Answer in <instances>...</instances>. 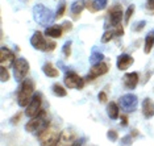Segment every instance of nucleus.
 Listing matches in <instances>:
<instances>
[{
	"label": "nucleus",
	"instance_id": "nucleus-1",
	"mask_svg": "<svg viewBox=\"0 0 154 146\" xmlns=\"http://www.w3.org/2000/svg\"><path fill=\"white\" fill-rule=\"evenodd\" d=\"M50 125V119H49L46 111H41L36 117L30 119L25 124V130L28 133H33V134H40L42 130H45L46 128Z\"/></svg>",
	"mask_w": 154,
	"mask_h": 146
},
{
	"label": "nucleus",
	"instance_id": "nucleus-2",
	"mask_svg": "<svg viewBox=\"0 0 154 146\" xmlns=\"http://www.w3.org/2000/svg\"><path fill=\"white\" fill-rule=\"evenodd\" d=\"M33 95H34V82L32 79L26 78L25 81L21 82L19 92H17V103H19V105L23 107V108H26L28 104L32 100Z\"/></svg>",
	"mask_w": 154,
	"mask_h": 146
},
{
	"label": "nucleus",
	"instance_id": "nucleus-3",
	"mask_svg": "<svg viewBox=\"0 0 154 146\" xmlns=\"http://www.w3.org/2000/svg\"><path fill=\"white\" fill-rule=\"evenodd\" d=\"M33 19L36 20L37 24H41L48 28L55 19V15H53V12L44 4H36L33 7Z\"/></svg>",
	"mask_w": 154,
	"mask_h": 146
},
{
	"label": "nucleus",
	"instance_id": "nucleus-4",
	"mask_svg": "<svg viewBox=\"0 0 154 146\" xmlns=\"http://www.w3.org/2000/svg\"><path fill=\"white\" fill-rule=\"evenodd\" d=\"M59 133H61V130L57 126L49 125L46 129L41 132L37 137H38V141H40L41 146H55L58 141V137H59Z\"/></svg>",
	"mask_w": 154,
	"mask_h": 146
},
{
	"label": "nucleus",
	"instance_id": "nucleus-5",
	"mask_svg": "<svg viewBox=\"0 0 154 146\" xmlns=\"http://www.w3.org/2000/svg\"><path fill=\"white\" fill-rule=\"evenodd\" d=\"M13 76H15L16 82H23L26 79V75L29 74V63L25 58H16L15 63H13Z\"/></svg>",
	"mask_w": 154,
	"mask_h": 146
},
{
	"label": "nucleus",
	"instance_id": "nucleus-6",
	"mask_svg": "<svg viewBox=\"0 0 154 146\" xmlns=\"http://www.w3.org/2000/svg\"><path fill=\"white\" fill-rule=\"evenodd\" d=\"M63 84L67 88H75V90H83L86 84V79L79 76L75 71H66L63 75Z\"/></svg>",
	"mask_w": 154,
	"mask_h": 146
},
{
	"label": "nucleus",
	"instance_id": "nucleus-7",
	"mask_svg": "<svg viewBox=\"0 0 154 146\" xmlns=\"http://www.w3.org/2000/svg\"><path fill=\"white\" fill-rule=\"evenodd\" d=\"M41 111H42V96H41V93L36 92L33 95L32 100H30V103L28 104V107L24 109V114L29 119H33Z\"/></svg>",
	"mask_w": 154,
	"mask_h": 146
},
{
	"label": "nucleus",
	"instance_id": "nucleus-8",
	"mask_svg": "<svg viewBox=\"0 0 154 146\" xmlns=\"http://www.w3.org/2000/svg\"><path fill=\"white\" fill-rule=\"evenodd\" d=\"M124 20V12L120 4H113L108 11V24L107 26H116Z\"/></svg>",
	"mask_w": 154,
	"mask_h": 146
},
{
	"label": "nucleus",
	"instance_id": "nucleus-9",
	"mask_svg": "<svg viewBox=\"0 0 154 146\" xmlns=\"http://www.w3.org/2000/svg\"><path fill=\"white\" fill-rule=\"evenodd\" d=\"M137 104H138V97L136 95H133V93H127V95L121 96L120 99H119V105L127 113L136 111Z\"/></svg>",
	"mask_w": 154,
	"mask_h": 146
},
{
	"label": "nucleus",
	"instance_id": "nucleus-10",
	"mask_svg": "<svg viewBox=\"0 0 154 146\" xmlns=\"http://www.w3.org/2000/svg\"><path fill=\"white\" fill-rule=\"evenodd\" d=\"M108 71H109V65H108L107 62L103 61V62H100V63L94 65L92 67H91V70H90V72H88V75H87L86 81H87V82L94 81V79L99 78V76L106 75Z\"/></svg>",
	"mask_w": 154,
	"mask_h": 146
},
{
	"label": "nucleus",
	"instance_id": "nucleus-11",
	"mask_svg": "<svg viewBox=\"0 0 154 146\" xmlns=\"http://www.w3.org/2000/svg\"><path fill=\"white\" fill-rule=\"evenodd\" d=\"M75 141H76L75 132L72 129L66 128V129L61 130L59 137H58V141H57V145L55 146H71Z\"/></svg>",
	"mask_w": 154,
	"mask_h": 146
},
{
	"label": "nucleus",
	"instance_id": "nucleus-12",
	"mask_svg": "<svg viewBox=\"0 0 154 146\" xmlns=\"http://www.w3.org/2000/svg\"><path fill=\"white\" fill-rule=\"evenodd\" d=\"M16 61L15 53L7 46L0 47V66H5V67H11L13 66Z\"/></svg>",
	"mask_w": 154,
	"mask_h": 146
},
{
	"label": "nucleus",
	"instance_id": "nucleus-13",
	"mask_svg": "<svg viewBox=\"0 0 154 146\" xmlns=\"http://www.w3.org/2000/svg\"><path fill=\"white\" fill-rule=\"evenodd\" d=\"M49 41L45 38V36L40 30H36L33 33V36L30 37V45L36 49V50H41V51H46Z\"/></svg>",
	"mask_w": 154,
	"mask_h": 146
},
{
	"label": "nucleus",
	"instance_id": "nucleus-14",
	"mask_svg": "<svg viewBox=\"0 0 154 146\" xmlns=\"http://www.w3.org/2000/svg\"><path fill=\"white\" fill-rule=\"evenodd\" d=\"M138 82H140V74L136 71L133 72H127L122 78V83H124V87L127 90H136V87L138 86Z\"/></svg>",
	"mask_w": 154,
	"mask_h": 146
},
{
	"label": "nucleus",
	"instance_id": "nucleus-15",
	"mask_svg": "<svg viewBox=\"0 0 154 146\" xmlns=\"http://www.w3.org/2000/svg\"><path fill=\"white\" fill-rule=\"evenodd\" d=\"M134 63V59H133V57L132 55H129V54H120L117 57V59H116V66H117V68L120 71H127L131 66Z\"/></svg>",
	"mask_w": 154,
	"mask_h": 146
},
{
	"label": "nucleus",
	"instance_id": "nucleus-16",
	"mask_svg": "<svg viewBox=\"0 0 154 146\" xmlns=\"http://www.w3.org/2000/svg\"><path fill=\"white\" fill-rule=\"evenodd\" d=\"M65 33V29L62 25H50L45 29V36L49 38H61Z\"/></svg>",
	"mask_w": 154,
	"mask_h": 146
},
{
	"label": "nucleus",
	"instance_id": "nucleus-17",
	"mask_svg": "<svg viewBox=\"0 0 154 146\" xmlns=\"http://www.w3.org/2000/svg\"><path fill=\"white\" fill-rule=\"evenodd\" d=\"M108 4V0H88L86 2V8L90 9V12H99L103 11Z\"/></svg>",
	"mask_w": 154,
	"mask_h": 146
},
{
	"label": "nucleus",
	"instance_id": "nucleus-18",
	"mask_svg": "<svg viewBox=\"0 0 154 146\" xmlns=\"http://www.w3.org/2000/svg\"><path fill=\"white\" fill-rule=\"evenodd\" d=\"M142 114L145 119H152L154 116V102L150 97H146L142 102Z\"/></svg>",
	"mask_w": 154,
	"mask_h": 146
},
{
	"label": "nucleus",
	"instance_id": "nucleus-19",
	"mask_svg": "<svg viewBox=\"0 0 154 146\" xmlns=\"http://www.w3.org/2000/svg\"><path fill=\"white\" fill-rule=\"evenodd\" d=\"M85 8H86V2H85V0H75V2L71 4L72 20H78Z\"/></svg>",
	"mask_w": 154,
	"mask_h": 146
},
{
	"label": "nucleus",
	"instance_id": "nucleus-20",
	"mask_svg": "<svg viewBox=\"0 0 154 146\" xmlns=\"http://www.w3.org/2000/svg\"><path fill=\"white\" fill-rule=\"evenodd\" d=\"M107 114L111 120H117L120 117V105L119 103L109 102L107 104Z\"/></svg>",
	"mask_w": 154,
	"mask_h": 146
},
{
	"label": "nucleus",
	"instance_id": "nucleus-21",
	"mask_svg": "<svg viewBox=\"0 0 154 146\" xmlns=\"http://www.w3.org/2000/svg\"><path fill=\"white\" fill-rule=\"evenodd\" d=\"M42 71L48 78H58L59 76V71L51 62H45L42 66Z\"/></svg>",
	"mask_w": 154,
	"mask_h": 146
},
{
	"label": "nucleus",
	"instance_id": "nucleus-22",
	"mask_svg": "<svg viewBox=\"0 0 154 146\" xmlns=\"http://www.w3.org/2000/svg\"><path fill=\"white\" fill-rule=\"evenodd\" d=\"M153 46H154V30H150L146 34L145 42H143V51H145V54H149L152 51Z\"/></svg>",
	"mask_w": 154,
	"mask_h": 146
},
{
	"label": "nucleus",
	"instance_id": "nucleus-23",
	"mask_svg": "<svg viewBox=\"0 0 154 146\" xmlns=\"http://www.w3.org/2000/svg\"><path fill=\"white\" fill-rule=\"evenodd\" d=\"M103 61H104V54L100 53L99 50H92V53L90 55V63L94 66V65L100 63V62H103Z\"/></svg>",
	"mask_w": 154,
	"mask_h": 146
},
{
	"label": "nucleus",
	"instance_id": "nucleus-24",
	"mask_svg": "<svg viewBox=\"0 0 154 146\" xmlns=\"http://www.w3.org/2000/svg\"><path fill=\"white\" fill-rule=\"evenodd\" d=\"M51 90H53L54 95L58 96V97H65V96H67V91H66V88L61 84V83H54L53 87H51Z\"/></svg>",
	"mask_w": 154,
	"mask_h": 146
},
{
	"label": "nucleus",
	"instance_id": "nucleus-25",
	"mask_svg": "<svg viewBox=\"0 0 154 146\" xmlns=\"http://www.w3.org/2000/svg\"><path fill=\"white\" fill-rule=\"evenodd\" d=\"M134 9H136V5L134 4H131L127 9H125V15H124V24H125V25H128L129 21H131L133 13H134Z\"/></svg>",
	"mask_w": 154,
	"mask_h": 146
},
{
	"label": "nucleus",
	"instance_id": "nucleus-26",
	"mask_svg": "<svg viewBox=\"0 0 154 146\" xmlns=\"http://www.w3.org/2000/svg\"><path fill=\"white\" fill-rule=\"evenodd\" d=\"M0 81H2V83L9 81V70L5 66H0Z\"/></svg>",
	"mask_w": 154,
	"mask_h": 146
},
{
	"label": "nucleus",
	"instance_id": "nucleus-27",
	"mask_svg": "<svg viewBox=\"0 0 154 146\" xmlns=\"http://www.w3.org/2000/svg\"><path fill=\"white\" fill-rule=\"evenodd\" d=\"M113 37H115L113 28H112V29H107L106 32H104L103 37H101V42H103V44H107V42H109V41H111L112 38H113Z\"/></svg>",
	"mask_w": 154,
	"mask_h": 146
},
{
	"label": "nucleus",
	"instance_id": "nucleus-28",
	"mask_svg": "<svg viewBox=\"0 0 154 146\" xmlns=\"http://www.w3.org/2000/svg\"><path fill=\"white\" fill-rule=\"evenodd\" d=\"M71 46H72V42L71 41H66L65 45L62 46V53H63V55L66 58H70V55H71Z\"/></svg>",
	"mask_w": 154,
	"mask_h": 146
},
{
	"label": "nucleus",
	"instance_id": "nucleus-29",
	"mask_svg": "<svg viewBox=\"0 0 154 146\" xmlns=\"http://www.w3.org/2000/svg\"><path fill=\"white\" fill-rule=\"evenodd\" d=\"M65 11H66V3H65V2H62L61 4L58 5L57 12H55V20H61V19H62V16L65 15Z\"/></svg>",
	"mask_w": 154,
	"mask_h": 146
},
{
	"label": "nucleus",
	"instance_id": "nucleus-30",
	"mask_svg": "<svg viewBox=\"0 0 154 146\" xmlns=\"http://www.w3.org/2000/svg\"><path fill=\"white\" fill-rule=\"evenodd\" d=\"M107 137H108V140H109L111 142L119 141V134H117V132L115 129H109V130H108L107 132Z\"/></svg>",
	"mask_w": 154,
	"mask_h": 146
},
{
	"label": "nucleus",
	"instance_id": "nucleus-31",
	"mask_svg": "<svg viewBox=\"0 0 154 146\" xmlns=\"http://www.w3.org/2000/svg\"><path fill=\"white\" fill-rule=\"evenodd\" d=\"M132 144H133V137L131 134L125 135L120 140V146H131Z\"/></svg>",
	"mask_w": 154,
	"mask_h": 146
},
{
	"label": "nucleus",
	"instance_id": "nucleus-32",
	"mask_svg": "<svg viewBox=\"0 0 154 146\" xmlns=\"http://www.w3.org/2000/svg\"><path fill=\"white\" fill-rule=\"evenodd\" d=\"M113 32H115V37H121L124 34V26H122V24H119V25L113 26Z\"/></svg>",
	"mask_w": 154,
	"mask_h": 146
},
{
	"label": "nucleus",
	"instance_id": "nucleus-33",
	"mask_svg": "<svg viewBox=\"0 0 154 146\" xmlns=\"http://www.w3.org/2000/svg\"><path fill=\"white\" fill-rule=\"evenodd\" d=\"M97 99H99V103L100 104H106L108 102V95L106 91H100L99 95H97Z\"/></svg>",
	"mask_w": 154,
	"mask_h": 146
},
{
	"label": "nucleus",
	"instance_id": "nucleus-34",
	"mask_svg": "<svg viewBox=\"0 0 154 146\" xmlns=\"http://www.w3.org/2000/svg\"><path fill=\"white\" fill-rule=\"evenodd\" d=\"M146 26V21H140L138 24H136L134 26H133V30L134 32H137V33H140V32H142V29Z\"/></svg>",
	"mask_w": 154,
	"mask_h": 146
},
{
	"label": "nucleus",
	"instance_id": "nucleus-35",
	"mask_svg": "<svg viewBox=\"0 0 154 146\" xmlns=\"http://www.w3.org/2000/svg\"><path fill=\"white\" fill-rule=\"evenodd\" d=\"M146 9L150 15H154V0H146Z\"/></svg>",
	"mask_w": 154,
	"mask_h": 146
},
{
	"label": "nucleus",
	"instance_id": "nucleus-36",
	"mask_svg": "<svg viewBox=\"0 0 154 146\" xmlns=\"http://www.w3.org/2000/svg\"><path fill=\"white\" fill-rule=\"evenodd\" d=\"M55 47H57V44H55L54 41H49L48 47H46V51H45V53H51V51H53Z\"/></svg>",
	"mask_w": 154,
	"mask_h": 146
},
{
	"label": "nucleus",
	"instance_id": "nucleus-37",
	"mask_svg": "<svg viewBox=\"0 0 154 146\" xmlns=\"http://www.w3.org/2000/svg\"><path fill=\"white\" fill-rule=\"evenodd\" d=\"M21 116H23V113H21V112L16 113V114H15V116H13V117H12V119H11V123H12L13 125H16V124H17V123H19V121H20V120H21Z\"/></svg>",
	"mask_w": 154,
	"mask_h": 146
},
{
	"label": "nucleus",
	"instance_id": "nucleus-38",
	"mask_svg": "<svg viewBox=\"0 0 154 146\" xmlns=\"http://www.w3.org/2000/svg\"><path fill=\"white\" fill-rule=\"evenodd\" d=\"M62 26H63V29H65V32H67V30H70L72 28V24L70 23V21H65L63 24H62Z\"/></svg>",
	"mask_w": 154,
	"mask_h": 146
},
{
	"label": "nucleus",
	"instance_id": "nucleus-39",
	"mask_svg": "<svg viewBox=\"0 0 154 146\" xmlns=\"http://www.w3.org/2000/svg\"><path fill=\"white\" fill-rule=\"evenodd\" d=\"M83 144H85V140H83V138H78L71 146H83Z\"/></svg>",
	"mask_w": 154,
	"mask_h": 146
},
{
	"label": "nucleus",
	"instance_id": "nucleus-40",
	"mask_svg": "<svg viewBox=\"0 0 154 146\" xmlns=\"http://www.w3.org/2000/svg\"><path fill=\"white\" fill-rule=\"evenodd\" d=\"M121 124L122 125H128V116H121Z\"/></svg>",
	"mask_w": 154,
	"mask_h": 146
}]
</instances>
